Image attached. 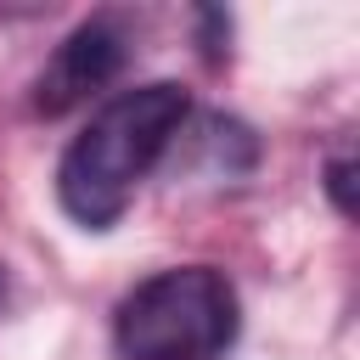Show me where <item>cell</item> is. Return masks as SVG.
Here are the masks:
<instances>
[{"instance_id": "obj_1", "label": "cell", "mask_w": 360, "mask_h": 360, "mask_svg": "<svg viewBox=\"0 0 360 360\" xmlns=\"http://www.w3.org/2000/svg\"><path fill=\"white\" fill-rule=\"evenodd\" d=\"M186 112H191V101L174 79L135 84V90H118L112 101H101L56 163V202L84 231L118 225L135 186L158 169V158L180 135Z\"/></svg>"}, {"instance_id": "obj_2", "label": "cell", "mask_w": 360, "mask_h": 360, "mask_svg": "<svg viewBox=\"0 0 360 360\" xmlns=\"http://www.w3.org/2000/svg\"><path fill=\"white\" fill-rule=\"evenodd\" d=\"M242 304L214 264H174L124 292L112 343L124 360H219L236 343Z\"/></svg>"}, {"instance_id": "obj_3", "label": "cell", "mask_w": 360, "mask_h": 360, "mask_svg": "<svg viewBox=\"0 0 360 360\" xmlns=\"http://www.w3.org/2000/svg\"><path fill=\"white\" fill-rule=\"evenodd\" d=\"M124 56H129V45H124L118 22H107V17L79 22V28L51 51V62L39 68V79H34V112L62 118V112L79 107L84 96L107 90V84L118 79Z\"/></svg>"}, {"instance_id": "obj_4", "label": "cell", "mask_w": 360, "mask_h": 360, "mask_svg": "<svg viewBox=\"0 0 360 360\" xmlns=\"http://www.w3.org/2000/svg\"><path fill=\"white\" fill-rule=\"evenodd\" d=\"M326 191H332L338 214H354V163H349V158H338V163L326 169Z\"/></svg>"}, {"instance_id": "obj_5", "label": "cell", "mask_w": 360, "mask_h": 360, "mask_svg": "<svg viewBox=\"0 0 360 360\" xmlns=\"http://www.w3.org/2000/svg\"><path fill=\"white\" fill-rule=\"evenodd\" d=\"M0 309H6V264H0Z\"/></svg>"}]
</instances>
